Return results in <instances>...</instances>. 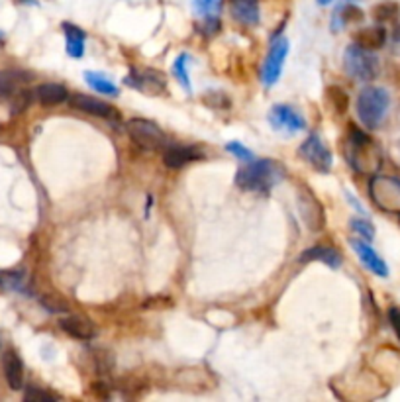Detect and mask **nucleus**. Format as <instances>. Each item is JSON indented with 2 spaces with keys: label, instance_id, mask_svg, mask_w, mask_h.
Returning <instances> with one entry per match:
<instances>
[{
  "label": "nucleus",
  "instance_id": "obj_1",
  "mask_svg": "<svg viewBox=\"0 0 400 402\" xmlns=\"http://www.w3.org/2000/svg\"><path fill=\"white\" fill-rule=\"evenodd\" d=\"M285 177H287V171L279 161L251 160L247 161L244 167H239L236 184L241 191H249V193H269Z\"/></svg>",
  "mask_w": 400,
  "mask_h": 402
},
{
  "label": "nucleus",
  "instance_id": "obj_2",
  "mask_svg": "<svg viewBox=\"0 0 400 402\" xmlns=\"http://www.w3.org/2000/svg\"><path fill=\"white\" fill-rule=\"evenodd\" d=\"M345 157L355 171H375L381 165V151L373 140L361 132L358 126L348 128V142H345Z\"/></svg>",
  "mask_w": 400,
  "mask_h": 402
},
{
  "label": "nucleus",
  "instance_id": "obj_3",
  "mask_svg": "<svg viewBox=\"0 0 400 402\" xmlns=\"http://www.w3.org/2000/svg\"><path fill=\"white\" fill-rule=\"evenodd\" d=\"M391 106V96L383 86H365L358 96V116L369 130H377L383 124Z\"/></svg>",
  "mask_w": 400,
  "mask_h": 402
},
{
  "label": "nucleus",
  "instance_id": "obj_4",
  "mask_svg": "<svg viewBox=\"0 0 400 402\" xmlns=\"http://www.w3.org/2000/svg\"><path fill=\"white\" fill-rule=\"evenodd\" d=\"M343 67L349 77L358 81H373L379 75V59L371 50L353 43L343 53Z\"/></svg>",
  "mask_w": 400,
  "mask_h": 402
},
{
  "label": "nucleus",
  "instance_id": "obj_5",
  "mask_svg": "<svg viewBox=\"0 0 400 402\" xmlns=\"http://www.w3.org/2000/svg\"><path fill=\"white\" fill-rule=\"evenodd\" d=\"M369 196L377 208L389 214H400V179L396 177H373L369 183Z\"/></svg>",
  "mask_w": 400,
  "mask_h": 402
},
{
  "label": "nucleus",
  "instance_id": "obj_6",
  "mask_svg": "<svg viewBox=\"0 0 400 402\" xmlns=\"http://www.w3.org/2000/svg\"><path fill=\"white\" fill-rule=\"evenodd\" d=\"M126 132L144 150L155 151L167 145L165 132L155 122L145 120V118H132V120H128L126 122Z\"/></svg>",
  "mask_w": 400,
  "mask_h": 402
},
{
  "label": "nucleus",
  "instance_id": "obj_7",
  "mask_svg": "<svg viewBox=\"0 0 400 402\" xmlns=\"http://www.w3.org/2000/svg\"><path fill=\"white\" fill-rule=\"evenodd\" d=\"M269 124L275 132L285 135H295L302 132L307 128V120L304 116L287 104H275L269 112Z\"/></svg>",
  "mask_w": 400,
  "mask_h": 402
},
{
  "label": "nucleus",
  "instance_id": "obj_8",
  "mask_svg": "<svg viewBox=\"0 0 400 402\" xmlns=\"http://www.w3.org/2000/svg\"><path fill=\"white\" fill-rule=\"evenodd\" d=\"M289 55V42L287 38H279L271 43V50L265 57L263 69H261V81L265 86H273V84L279 81V77L285 67V61Z\"/></svg>",
  "mask_w": 400,
  "mask_h": 402
},
{
  "label": "nucleus",
  "instance_id": "obj_9",
  "mask_svg": "<svg viewBox=\"0 0 400 402\" xmlns=\"http://www.w3.org/2000/svg\"><path fill=\"white\" fill-rule=\"evenodd\" d=\"M300 157L310 163L316 171H320V173H330V169H332V153L330 150L326 147L322 143V140L318 138L316 134H310L304 140V143L300 145Z\"/></svg>",
  "mask_w": 400,
  "mask_h": 402
},
{
  "label": "nucleus",
  "instance_id": "obj_10",
  "mask_svg": "<svg viewBox=\"0 0 400 402\" xmlns=\"http://www.w3.org/2000/svg\"><path fill=\"white\" fill-rule=\"evenodd\" d=\"M298 212H300V218L304 220V224L312 232H320L326 224L322 204L307 186H300V191H298Z\"/></svg>",
  "mask_w": 400,
  "mask_h": 402
},
{
  "label": "nucleus",
  "instance_id": "obj_11",
  "mask_svg": "<svg viewBox=\"0 0 400 402\" xmlns=\"http://www.w3.org/2000/svg\"><path fill=\"white\" fill-rule=\"evenodd\" d=\"M205 153L196 145H181V143H173V145H165L163 150V163L169 169H181L193 163L196 160H202Z\"/></svg>",
  "mask_w": 400,
  "mask_h": 402
},
{
  "label": "nucleus",
  "instance_id": "obj_12",
  "mask_svg": "<svg viewBox=\"0 0 400 402\" xmlns=\"http://www.w3.org/2000/svg\"><path fill=\"white\" fill-rule=\"evenodd\" d=\"M71 106H75L81 112L85 114H91V116H98V118H106V120H118V112L112 108L110 104H106L101 99H94V96H88V94H81V92H75L71 96Z\"/></svg>",
  "mask_w": 400,
  "mask_h": 402
},
{
  "label": "nucleus",
  "instance_id": "obj_13",
  "mask_svg": "<svg viewBox=\"0 0 400 402\" xmlns=\"http://www.w3.org/2000/svg\"><path fill=\"white\" fill-rule=\"evenodd\" d=\"M353 252L358 253V257L361 259V263L365 265L371 273H375L377 277H389V267L383 261V257L379 253L375 252L373 247L365 242V240H349Z\"/></svg>",
  "mask_w": 400,
  "mask_h": 402
},
{
  "label": "nucleus",
  "instance_id": "obj_14",
  "mask_svg": "<svg viewBox=\"0 0 400 402\" xmlns=\"http://www.w3.org/2000/svg\"><path fill=\"white\" fill-rule=\"evenodd\" d=\"M61 330L65 332L71 337L75 340H94L96 334H98V328L94 324L91 318H85V316H79V314H73V316H67L59 322Z\"/></svg>",
  "mask_w": 400,
  "mask_h": 402
},
{
  "label": "nucleus",
  "instance_id": "obj_15",
  "mask_svg": "<svg viewBox=\"0 0 400 402\" xmlns=\"http://www.w3.org/2000/svg\"><path fill=\"white\" fill-rule=\"evenodd\" d=\"M4 377L12 391L24 389V363L18 357V353H4Z\"/></svg>",
  "mask_w": 400,
  "mask_h": 402
},
{
  "label": "nucleus",
  "instance_id": "obj_16",
  "mask_svg": "<svg viewBox=\"0 0 400 402\" xmlns=\"http://www.w3.org/2000/svg\"><path fill=\"white\" fill-rule=\"evenodd\" d=\"M310 261H320V263H326L332 269L341 267V255L328 245H314V247L300 253V263H310Z\"/></svg>",
  "mask_w": 400,
  "mask_h": 402
},
{
  "label": "nucleus",
  "instance_id": "obj_17",
  "mask_svg": "<svg viewBox=\"0 0 400 402\" xmlns=\"http://www.w3.org/2000/svg\"><path fill=\"white\" fill-rule=\"evenodd\" d=\"M126 83L132 84L134 89L147 92H161L165 89V79L157 71H145V73L132 71V75L126 79Z\"/></svg>",
  "mask_w": 400,
  "mask_h": 402
},
{
  "label": "nucleus",
  "instance_id": "obj_18",
  "mask_svg": "<svg viewBox=\"0 0 400 402\" xmlns=\"http://www.w3.org/2000/svg\"><path fill=\"white\" fill-rule=\"evenodd\" d=\"M34 96L43 106H57L69 99L67 89L59 83H43L35 89Z\"/></svg>",
  "mask_w": 400,
  "mask_h": 402
},
{
  "label": "nucleus",
  "instance_id": "obj_19",
  "mask_svg": "<svg viewBox=\"0 0 400 402\" xmlns=\"http://www.w3.org/2000/svg\"><path fill=\"white\" fill-rule=\"evenodd\" d=\"M232 16L244 26H256L259 22V4L257 0H232Z\"/></svg>",
  "mask_w": 400,
  "mask_h": 402
},
{
  "label": "nucleus",
  "instance_id": "obj_20",
  "mask_svg": "<svg viewBox=\"0 0 400 402\" xmlns=\"http://www.w3.org/2000/svg\"><path fill=\"white\" fill-rule=\"evenodd\" d=\"M387 42V30L383 26H369V28H363L355 34V43L365 48V50H381Z\"/></svg>",
  "mask_w": 400,
  "mask_h": 402
},
{
  "label": "nucleus",
  "instance_id": "obj_21",
  "mask_svg": "<svg viewBox=\"0 0 400 402\" xmlns=\"http://www.w3.org/2000/svg\"><path fill=\"white\" fill-rule=\"evenodd\" d=\"M63 32H65V48H67V53L73 59H81L83 53H85V42H86V34L77 28V26L69 24L65 22L63 24Z\"/></svg>",
  "mask_w": 400,
  "mask_h": 402
},
{
  "label": "nucleus",
  "instance_id": "obj_22",
  "mask_svg": "<svg viewBox=\"0 0 400 402\" xmlns=\"http://www.w3.org/2000/svg\"><path fill=\"white\" fill-rule=\"evenodd\" d=\"M85 81L91 84V89L103 92V94H108V96H118L120 94L118 86L96 71H85Z\"/></svg>",
  "mask_w": 400,
  "mask_h": 402
},
{
  "label": "nucleus",
  "instance_id": "obj_23",
  "mask_svg": "<svg viewBox=\"0 0 400 402\" xmlns=\"http://www.w3.org/2000/svg\"><path fill=\"white\" fill-rule=\"evenodd\" d=\"M373 14L379 22H391L399 16V4L396 2H381V4L375 6Z\"/></svg>",
  "mask_w": 400,
  "mask_h": 402
},
{
  "label": "nucleus",
  "instance_id": "obj_24",
  "mask_svg": "<svg viewBox=\"0 0 400 402\" xmlns=\"http://www.w3.org/2000/svg\"><path fill=\"white\" fill-rule=\"evenodd\" d=\"M20 79H26V77H20L16 73H12V71H0V99L12 94Z\"/></svg>",
  "mask_w": 400,
  "mask_h": 402
},
{
  "label": "nucleus",
  "instance_id": "obj_25",
  "mask_svg": "<svg viewBox=\"0 0 400 402\" xmlns=\"http://www.w3.org/2000/svg\"><path fill=\"white\" fill-rule=\"evenodd\" d=\"M326 94H328V101L332 102V106L338 110V112L343 114V112L348 110L349 99H348V94L341 91L340 86H330V89L326 91Z\"/></svg>",
  "mask_w": 400,
  "mask_h": 402
},
{
  "label": "nucleus",
  "instance_id": "obj_26",
  "mask_svg": "<svg viewBox=\"0 0 400 402\" xmlns=\"http://www.w3.org/2000/svg\"><path fill=\"white\" fill-rule=\"evenodd\" d=\"M187 63H188V55H179V59L173 63V73H175V77L179 79V83L187 89L188 92H190V79H188V71H187Z\"/></svg>",
  "mask_w": 400,
  "mask_h": 402
},
{
  "label": "nucleus",
  "instance_id": "obj_27",
  "mask_svg": "<svg viewBox=\"0 0 400 402\" xmlns=\"http://www.w3.org/2000/svg\"><path fill=\"white\" fill-rule=\"evenodd\" d=\"M351 230H353V232H355L358 235H361L363 240H367V242L375 238V228L369 220L353 218L351 220Z\"/></svg>",
  "mask_w": 400,
  "mask_h": 402
},
{
  "label": "nucleus",
  "instance_id": "obj_28",
  "mask_svg": "<svg viewBox=\"0 0 400 402\" xmlns=\"http://www.w3.org/2000/svg\"><path fill=\"white\" fill-rule=\"evenodd\" d=\"M94 363H96L98 373H108L114 367V355L106 350H96L94 352Z\"/></svg>",
  "mask_w": 400,
  "mask_h": 402
},
{
  "label": "nucleus",
  "instance_id": "obj_29",
  "mask_svg": "<svg viewBox=\"0 0 400 402\" xmlns=\"http://www.w3.org/2000/svg\"><path fill=\"white\" fill-rule=\"evenodd\" d=\"M24 401L28 402H53L55 396L47 391H42L40 386H28L24 393Z\"/></svg>",
  "mask_w": 400,
  "mask_h": 402
},
{
  "label": "nucleus",
  "instance_id": "obj_30",
  "mask_svg": "<svg viewBox=\"0 0 400 402\" xmlns=\"http://www.w3.org/2000/svg\"><path fill=\"white\" fill-rule=\"evenodd\" d=\"M205 102L210 106V108L226 110L232 106L230 99H228L226 94H222V92H208L205 96Z\"/></svg>",
  "mask_w": 400,
  "mask_h": 402
},
{
  "label": "nucleus",
  "instance_id": "obj_31",
  "mask_svg": "<svg viewBox=\"0 0 400 402\" xmlns=\"http://www.w3.org/2000/svg\"><path fill=\"white\" fill-rule=\"evenodd\" d=\"M336 18H341V24L359 22V20H363V12H361L358 6H343V9H338Z\"/></svg>",
  "mask_w": 400,
  "mask_h": 402
},
{
  "label": "nucleus",
  "instance_id": "obj_32",
  "mask_svg": "<svg viewBox=\"0 0 400 402\" xmlns=\"http://www.w3.org/2000/svg\"><path fill=\"white\" fill-rule=\"evenodd\" d=\"M226 150L230 151V153H234L236 157H239L241 161H251L253 160V155H251V151L247 150L246 145H241L239 142H230L228 145H226Z\"/></svg>",
  "mask_w": 400,
  "mask_h": 402
},
{
  "label": "nucleus",
  "instance_id": "obj_33",
  "mask_svg": "<svg viewBox=\"0 0 400 402\" xmlns=\"http://www.w3.org/2000/svg\"><path fill=\"white\" fill-rule=\"evenodd\" d=\"M220 6V0H195V9L200 12V14H212L214 10Z\"/></svg>",
  "mask_w": 400,
  "mask_h": 402
},
{
  "label": "nucleus",
  "instance_id": "obj_34",
  "mask_svg": "<svg viewBox=\"0 0 400 402\" xmlns=\"http://www.w3.org/2000/svg\"><path fill=\"white\" fill-rule=\"evenodd\" d=\"M42 304H45L47 311L52 312H69V304L65 301H61V298H55V301H52V298H42Z\"/></svg>",
  "mask_w": 400,
  "mask_h": 402
},
{
  "label": "nucleus",
  "instance_id": "obj_35",
  "mask_svg": "<svg viewBox=\"0 0 400 402\" xmlns=\"http://www.w3.org/2000/svg\"><path fill=\"white\" fill-rule=\"evenodd\" d=\"M389 318H391L394 334L399 335V340H400V306H392L391 311H389Z\"/></svg>",
  "mask_w": 400,
  "mask_h": 402
},
{
  "label": "nucleus",
  "instance_id": "obj_36",
  "mask_svg": "<svg viewBox=\"0 0 400 402\" xmlns=\"http://www.w3.org/2000/svg\"><path fill=\"white\" fill-rule=\"evenodd\" d=\"M32 101V94L30 92H22L20 96H18L16 101H14V106H12V112H20V110H24L30 104Z\"/></svg>",
  "mask_w": 400,
  "mask_h": 402
},
{
  "label": "nucleus",
  "instance_id": "obj_37",
  "mask_svg": "<svg viewBox=\"0 0 400 402\" xmlns=\"http://www.w3.org/2000/svg\"><path fill=\"white\" fill-rule=\"evenodd\" d=\"M394 42H399L400 43V28L394 32Z\"/></svg>",
  "mask_w": 400,
  "mask_h": 402
},
{
  "label": "nucleus",
  "instance_id": "obj_38",
  "mask_svg": "<svg viewBox=\"0 0 400 402\" xmlns=\"http://www.w3.org/2000/svg\"><path fill=\"white\" fill-rule=\"evenodd\" d=\"M332 0H318V4H322V6H326V4H330Z\"/></svg>",
  "mask_w": 400,
  "mask_h": 402
}]
</instances>
